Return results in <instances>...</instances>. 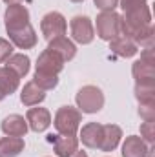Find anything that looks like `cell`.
<instances>
[{
  "mask_svg": "<svg viewBox=\"0 0 155 157\" xmlns=\"http://www.w3.org/2000/svg\"><path fill=\"white\" fill-rule=\"evenodd\" d=\"M49 141L59 157H71L78 150V139L75 135H49Z\"/></svg>",
  "mask_w": 155,
  "mask_h": 157,
  "instance_id": "9c48e42d",
  "label": "cell"
},
{
  "mask_svg": "<svg viewBox=\"0 0 155 157\" xmlns=\"http://www.w3.org/2000/svg\"><path fill=\"white\" fill-rule=\"evenodd\" d=\"M11 53H13V44H11L9 40H6V39L0 37V64L6 62V60L11 57Z\"/></svg>",
  "mask_w": 155,
  "mask_h": 157,
  "instance_id": "603a6c76",
  "label": "cell"
},
{
  "mask_svg": "<svg viewBox=\"0 0 155 157\" xmlns=\"http://www.w3.org/2000/svg\"><path fill=\"white\" fill-rule=\"evenodd\" d=\"M26 121H28V126L39 133L47 130V126L51 124V113L46 108H31L26 113Z\"/></svg>",
  "mask_w": 155,
  "mask_h": 157,
  "instance_id": "30bf717a",
  "label": "cell"
},
{
  "mask_svg": "<svg viewBox=\"0 0 155 157\" xmlns=\"http://www.w3.org/2000/svg\"><path fill=\"white\" fill-rule=\"evenodd\" d=\"M4 20H6L7 35L17 33V31H22V29H26L28 26H31V24H29V11H28L26 6H22V4H9L7 9H6Z\"/></svg>",
  "mask_w": 155,
  "mask_h": 157,
  "instance_id": "5b68a950",
  "label": "cell"
},
{
  "mask_svg": "<svg viewBox=\"0 0 155 157\" xmlns=\"http://www.w3.org/2000/svg\"><path fill=\"white\" fill-rule=\"evenodd\" d=\"M131 73L137 84H153L155 86V70H153V55L152 49H144L141 59L133 64Z\"/></svg>",
  "mask_w": 155,
  "mask_h": 157,
  "instance_id": "8992f818",
  "label": "cell"
},
{
  "mask_svg": "<svg viewBox=\"0 0 155 157\" xmlns=\"http://www.w3.org/2000/svg\"><path fill=\"white\" fill-rule=\"evenodd\" d=\"M100 137H102V124H99V122H88L86 126H82L80 141H82L84 146H88V148H99Z\"/></svg>",
  "mask_w": 155,
  "mask_h": 157,
  "instance_id": "4fadbf2b",
  "label": "cell"
},
{
  "mask_svg": "<svg viewBox=\"0 0 155 157\" xmlns=\"http://www.w3.org/2000/svg\"><path fill=\"white\" fill-rule=\"evenodd\" d=\"M146 152H148V146L141 137L137 135L126 137L122 144V157H146Z\"/></svg>",
  "mask_w": 155,
  "mask_h": 157,
  "instance_id": "2e32d148",
  "label": "cell"
},
{
  "mask_svg": "<svg viewBox=\"0 0 155 157\" xmlns=\"http://www.w3.org/2000/svg\"><path fill=\"white\" fill-rule=\"evenodd\" d=\"M6 4H20V0H4Z\"/></svg>",
  "mask_w": 155,
  "mask_h": 157,
  "instance_id": "83f0119b",
  "label": "cell"
},
{
  "mask_svg": "<svg viewBox=\"0 0 155 157\" xmlns=\"http://www.w3.org/2000/svg\"><path fill=\"white\" fill-rule=\"evenodd\" d=\"M110 49L119 55V57H124V59H130V57H133V55H137V51H139V46L133 42L131 39H128V37H124V35H120V37H117L110 42Z\"/></svg>",
  "mask_w": 155,
  "mask_h": 157,
  "instance_id": "5bb4252c",
  "label": "cell"
},
{
  "mask_svg": "<svg viewBox=\"0 0 155 157\" xmlns=\"http://www.w3.org/2000/svg\"><path fill=\"white\" fill-rule=\"evenodd\" d=\"M82 121V113L77 108L71 106H62L55 113V128L60 135H75Z\"/></svg>",
  "mask_w": 155,
  "mask_h": 157,
  "instance_id": "277c9868",
  "label": "cell"
},
{
  "mask_svg": "<svg viewBox=\"0 0 155 157\" xmlns=\"http://www.w3.org/2000/svg\"><path fill=\"white\" fill-rule=\"evenodd\" d=\"M122 137V130L115 124H104L102 126V137H100V144L99 150L102 152H113Z\"/></svg>",
  "mask_w": 155,
  "mask_h": 157,
  "instance_id": "8fae6325",
  "label": "cell"
},
{
  "mask_svg": "<svg viewBox=\"0 0 155 157\" xmlns=\"http://www.w3.org/2000/svg\"><path fill=\"white\" fill-rule=\"evenodd\" d=\"M97 35L108 42L120 37L122 35V17L115 11H102L97 17Z\"/></svg>",
  "mask_w": 155,
  "mask_h": 157,
  "instance_id": "3957f363",
  "label": "cell"
},
{
  "mask_svg": "<svg viewBox=\"0 0 155 157\" xmlns=\"http://www.w3.org/2000/svg\"><path fill=\"white\" fill-rule=\"evenodd\" d=\"M24 150L22 137H2L0 139V157H17Z\"/></svg>",
  "mask_w": 155,
  "mask_h": 157,
  "instance_id": "ac0fdd59",
  "label": "cell"
},
{
  "mask_svg": "<svg viewBox=\"0 0 155 157\" xmlns=\"http://www.w3.org/2000/svg\"><path fill=\"white\" fill-rule=\"evenodd\" d=\"M6 68L13 70L18 77H26L28 71H29V57L24 55V53H17V55H11L7 60H6Z\"/></svg>",
  "mask_w": 155,
  "mask_h": 157,
  "instance_id": "d6986e66",
  "label": "cell"
},
{
  "mask_svg": "<svg viewBox=\"0 0 155 157\" xmlns=\"http://www.w3.org/2000/svg\"><path fill=\"white\" fill-rule=\"evenodd\" d=\"M71 2H75V4H78V2H84V0H71Z\"/></svg>",
  "mask_w": 155,
  "mask_h": 157,
  "instance_id": "f546056e",
  "label": "cell"
},
{
  "mask_svg": "<svg viewBox=\"0 0 155 157\" xmlns=\"http://www.w3.org/2000/svg\"><path fill=\"white\" fill-rule=\"evenodd\" d=\"M47 49H51V51H55L57 55H60L64 62L71 60V59L75 57V53H77V48H75V44H73L70 39H66V37H59V39L49 40V46H47Z\"/></svg>",
  "mask_w": 155,
  "mask_h": 157,
  "instance_id": "9a60e30c",
  "label": "cell"
},
{
  "mask_svg": "<svg viewBox=\"0 0 155 157\" xmlns=\"http://www.w3.org/2000/svg\"><path fill=\"white\" fill-rule=\"evenodd\" d=\"M4 97H6V93H4V90H2V88H0V101H2V99H4Z\"/></svg>",
  "mask_w": 155,
  "mask_h": 157,
  "instance_id": "f1b7e54d",
  "label": "cell"
},
{
  "mask_svg": "<svg viewBox=\"0 0 155 157\" xmlns=\"http://www.w3.org/2000/svg\"><path fill=\"white\" fill-rule=\"evenodd\" d=\"M141 139L144 143H153V121H146L144 124H141Z\"/></svg>",
  "mask_w": 155,
  "mask_h": 157,
  "instance_id": "7402d4cb",
  "label": "cell"
},
{
  "mask_svg": "<svg viewBox=\"0 0 155 157\" xmlns=\"http://www.w3.org/2000/svg\"><path fill=\"white\" fill-rule=\"evenodd\" d=\"M93 2L100 11H113L119 4V0H93Z\"/></svg>",
  "mask_w": 155,
  "mask_h": 157,
  "instance_id": "d4e9b609",
  "label": "cell"
},
{
  "mask_svg": "<svg viewBox=\"0 0 155 157\" xmlns=\"http://www.w3.org/2000/svg\"><path fill=\"white\" fill-rule=\"evenodd\" d=\"M2 132L9 137H24L28 132V121L22 115H9L2 122Z\"/></svg>",
  "mask_w": 155,
  "mask_h": 157,
  "instance_id": "7c38bea8",
  "label": "cell"
},
{
  "mask_svg": "<svg viewBox=\"0 0 155 157\" xmlns=\"http://www.w3.org/2000/svg\"><path fill=\"white\" fill-rule=\"evenodd\" d=\"M46 99V91L39 88L33 80L31 82H28L24 88H22V93H20V101H22V104L24 106H35V104H39Z\"/></svg>",
  "mask_w": 155,
  "mask_h": 157,
  "instance_id": "e0dca14e",
  "label": "cell"
},
{
  "mask_svg": "<svg viewBox=\"0 0 155 157\" xmlns=\"http://www.w3.org/2000/svg\"><path fill=\"white\" fill-rule=\"evenodd\" d=\"M75 157H88V154H86V152H75Z\"/></svg>",
  "mask_w": 155,
  "mask_h": 157,
  "instance_id": "4316f807",
  "label": "cell"
},
{
  "mask_svg": "<svg viewBox=\"0 0 155 157\" xmlns=\"http://www.w3.org/2000/svg\"><path fill=\"white\" fill-rule=\"evenodd\" d=\"M64 68V60L60 55H57L51 49H44L37 60V70H35V78L33 82L42 88L44 91L57 88L59 84V73Z\"/></svg>",
  "mask_w": 155,
  "mask_h": 157,
  "instance_id": "6da1fadb",
  "label": "cell"
},
{
  "mask_svg": "<svg viewBox=\"0 0 155 157\" xmlns=\"http://www.w3.org/2000/svg\"><path fill=\"white\" fill-rule=\"evenodd\" d=\"M142 4H146V0H120V7H122V11L131 9V7H139V6H142Z\"/></svg>",
  "mask_w": 155,
  "mask_h": 157,
  "instance_id": "484cf974",
  "label": "cell"
},
{
  "mask_svg": "<svg viewBox=\"0 0 155 157\" xmlns=\"http://www.w3.org/2000/svg\"><path fill=\"white\" fill-rule=\"evenodd\" d=\"M71 37L77 40L78 44H89L95 39V31H93V24L88 17H75L71 20Z\"/></svg>",
  "mask_w": 155,
  "mask_h": 157,
  "instance_id": "ba28073f",
  "label": "cell"
},
{
  "mask_svg": "<svg viewBox=\"0 0 155 157\" xmlns=\"http://www.w3.org/2000/svg\"><path fill=\"white\" fill-rule=\"evenodd\" d=\"M40 29H42L44 39L53 40V39H59V37H64V35H66L68 24H66V18H64L60 13L51 11V13H47V15L42 18Z\"/></svg>",
  "mask_w": 155,
  "mask_h": 157,
  "instance_id": "52a82bcc",
  "label": "cell"
},
{
  "mask_svg": "<svg viewBox=\"0 0 155 157\" xmlns=\"http://www.w3.org/2000/svg\"><path fill=\"white\" fill-rule=\"evenodd\" d=\"M18 82H20V77H18L13 70H9V68H6V66L0 68V88L4 90L6 95H11L13 91H17Z\"/></svg>",
  "mask_w": 155,
  "mask_h": 157,
  "instance_id": "ffe728a7",
  "label": "cell"
},
{
  "mask_svg": "<svg viewBox=\"0 0 155 157\" xmlns=\"http://www.w3.org/2000/svg\"><path fill=\"white\" fill-rule=\"evenodd\" d=\"M135 97L139 104H155V86L153 84H135Z\"/></svg>",
  "mask_w": 155,
  "mask_h": 157,
  "instance_id": "44dd1931",
  "label": "cell"
},
{
  "mask_svg": "<svg viewBox=\"0 0 155 157\" xmlns=\"http://www.w3.org/2000/svg\"><path fill=\"white\" fill-rule=\"evenodd\" d=\"M75 101H77V106L80 108L82 113H97L104 106V93L100 88L88 84L78 90Z\"/></svg>",
  "mask_w": 155,
  "mask_h": 157,
  "instance_id": "7a4b0ae2",
  "label": "cell"
},
{
  "mask_svg": "<svg viewBox=\"0 0 155 157\" xmlns=\"http://www.w3.org/2000/svg\"><path fill=\"white\" fill-rule=\"evenodd\" d=\"M139 115L144 121L155 119V104H139Z\"/></svg>",
  "mask_w": 155,
  "mask_h": 157,
  "instance_id": "cb8c5ba5",
  "label": "cell"
}]
</instances>
